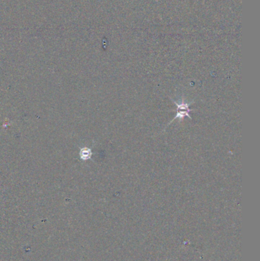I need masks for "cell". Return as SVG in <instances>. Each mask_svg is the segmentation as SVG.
Returning <instances> with one entry per match:
<instances>
[{
  "label": "cell",
  "mask_w": 260,
  "mask_h": 261,
  "mask_svg": "<svg viewBox=\"0 0 260 261\" xmlns=\"http://www.w3.org/2000/svg\"><path fill=\"white\" fill-rule=\"evenodd\" d=\"M176 115L175 116V118H174V119L172 122H173L175 119H179V121H182L185 117H188L190 119H192V117H191L190 115H189V113L192 111H187V110H176Z\"/></svg>",
  "instance_id": "obj_1"
},
{
  "label": "cell",
  "mask_w": 260,
  "mask_h": 261,
  "mask_svg": "<svg viewBox=\"0 0 260 261\" xmlns=\"http://www.w3.org/2000/svg\"><path fill=\"white\" fill-rule=\"evenodd\" d=\"M92 150L89 148H83L81 150L80 152V157L82 160H87L90 159L92 157Z\"/></svg>",
  "instance_id": "obj_2"
}]
</instances>
